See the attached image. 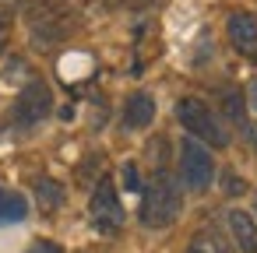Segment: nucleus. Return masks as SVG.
I'll list each match as a JSON object with an SVG mask.
<instances>
[{
  "label": "nucleus",
  "mask_w": 257,
  "mask_h": 253,
  "mask_svg": "<svg viewBox=\"0 0 257 253\" xmlns=\"http://www.w3.org/2000/svg\"><path fill=\"white\" fill-rule=\"evenodd\" d=\"M183 207V197H180V186L166 176V172H155V179L148 183L145 197H141V225L148 228H166L176 221Z\"/></svg>",
  "instance_id": "obj_1"
},
{
  "label": "nucleus",
  "mask_w": 257,
  "mask_h": 253,
  "mask_svg": "<svg viewBox=\"0 0 257 253\" xmlns=\"http://www.w3.org/2000/svg\"><path fill=\"white\" fill-rule=\"evenodd\" d=\"M176 120H180V127H187V134L194 141H204L211 148H225L229 144V130L222 127V120L194 95H183L176 102Z\"/></svg>",
  "instance_id": "obj_2"
},
{
  "label": "nucleus",
  "mask_w": 257,
  "mask_h": 253,
  "mask_svg": "<svg viewBox=\"0 0 257 253\" xmlns=\"http://www.w3.org/2000/svg\"><path fill=\"white\" fill-rule=\"evenodd\" d=\"M180 179H183V186L194 190V193H204V190L211 186V179H215L211 151H208L201 141H194V137H187V141L180 144Z\"/></svg>",
  "instance_id": "obj_3"
},
{
  "label": "nucleus",
  "mask_w": 257,
  "mask_h": 253,
  "mask_svg": "<svg viewBox=\"0 0 257 253\" xmlns=\"http://www.w3.org/2000/svg\"><path fill=\"white\" fill-rule=\"evenodd\" d=\"M50 109H53V92H50V85L46 81H29L25 88H22V95L15 99V123L18 127H36V123H43L46 116H50Z\"/></svg>",
  "instance_id": "obj_4"
},
{
  "label": "nucleus",
  "mask_w": 257,
  "mask_h": 253,
  "mask_svg": "<svg viewBox=\"0 0 257 253\" xmlns=\"http://www.w3.org/2000/svg\"><path fill=\"white\" fill-rule=\"evenodd\" d=\"M88 218L99 232H116L123 225V207H120V197H116V186L109 179H99L95 183V193L88 200Z\"/></svg>",
  "instance_id": "obj_5"
},
{
  "label": "nucleus",
  "mask_w": 257,
  "mask_h": 253,
  "mask_svg": "<svg viewBox=\"0 0 257 253\" xmlns=\"http://www.w3.org/2000/svg\"><path fill=\"white\" fill-rule=\"evenodd\" d=\"M225 32H229V43L236 53L257 57V18L250 11H232L225 22Z\"/></svg>",
  "instance_id": "obj_6"
},
{
  "label": "nucleus",
  "mask_w": 257,
  "mask_h": 253,
  "mask_svg": "<svg viewBox=\"0 0 257 253\" xmlns=\"http://www.w3.org/2000/svg\"><path fill=\"white\" fill-rule=\"evenodd\" d=\"M225 221H229V232H232L239 253H257V221L250 218V211L232 207V211L225 214Z\"/></svg>",
  "instance_id": "obj_7"
},
{
  "label": "nucleus",
  "mask_w": 257,
  "mask_h": 253,
  "mask_svg": "<svg viewBox=\"0 0 257 253\" xmlns=\"http://www.w3.org/2000/svg\"><path fill=\"white\" fill-rule=\"evenodd\" d=\"M152 120H155V99L148 92H134L127 99V106H123V127L127 130H141Z\"/></svg>",
  "instance_id": "obj_8"
},
{
  "label": "nucleus",
  "mask_w": 257,
  "mask_h": 253,
  "mask_svg": "<svg viewBox=\"0 0 257 253\" xmlns=\"http://www.w3.org/2000/svg\"><path fill=\"white\" fill-rule=\"evenodd\" d=\"M29 218V197L18 190H4L0 186V225H15Z\"/></svg>",
  "instance_id": "obj_9"
},
{
  "label": "nucleus",
  "mask_w": 257,
  "mask_h": 253,
  "mask_svg": "<svg viewBox=\"0 0 257 253\" xmlns=\"http://www.w3.org/2000/svg\"><path fill=\"white\" fill-rule=\"evenodd\" d=\"M187 253H232V249H229V242L215 228H201V232H194Z\"/></svg>",
  "instance_id": "obj_10"
},
{
  "label": "nucleus",
  "mask_w": 257,
  "mask_h": 253,
  "mask_svg": "<svg viewBox=\"0 0 257 253\" xmlns=\"http://www.w3.org/2000/svg\"><path fill=\"white\" fill-rule=\"evenodd\" d=\"M36 197H39V207H43L46 214H53V211L64 204V190H60V183H53V179H39V183H36Z\"/></svg>",
  "instance_id": "obj_11"
},
{
  "label": "nucleus",
  "mask_w": 257,
  "mask_h": 253,
  "mask_svg": "<svg viewBox=\"0 0 257 253\" xmlns=\"http://www.w3.org/2000/svg\"><path fill=\"white\" fill-rule=\"evenodd\" d=\"M222 102H225V113H229V120H232V123H236L239 130H246V113H243V95L229 88Z\"/></svg>",
  "instance_id": "obj_12"
},
{
  "label": "nucleus",
  "mask_w": 257,
  "mask_h": 253,
  "mask_svg": "<svg viewBox=\"0 0 257 253\" xmlns=\"http://www.w3.org/2000/svg\"><path fill=\"white\" fill-rule=\"evenodd\" d=\"M222 179H225V183H222V190H225L229 197H236V193H243V190H246V183H243V176H236V172H225Z\"/></svg>",
  "instance_id": "obj_13"
},
{
  "label": "nucleus",
  "mask_w": 257,
  "mask_h": 253,
  "mask_svg": "<svg viewBox=\"0 0 257 253\" xmlns=\"http://www.w3.org/2000/svg\"><path fill=\"white\" fill-rule=\"evenodd\" d=\"M15 15H18V0H0V29H8Z\"/></svg>",
  "instance_id": "obj_14"
},
{
  "label": "nucleus",
  "mask_w": 257,
  "mask_h": 253,
  "mask_svg": "<svg viewBox=\"0 0 257 253\" xmlns=\"http://www.w3.org/2000/svg\"><path fill=\"white\" fill-rule=\"evenodd\" d=\"M29 253H64V249H60V242H53V239H36V242L29 246Z\"/></svg>",
  "instance_id": "obj_15"
},
{
  "label": "nucleus",
  "mask_w": 257,
  "mask_h": 253,
  "mask_svg": "<svg viewBox=\"0 0 257 253\" xmlns=\"http://www.w3.org/2000/svg\"><path fill=\"white\" fill-rule=\"evenodd\" d=\"M123 186H127V190H138V186H141V183H138V169H134L131 162L123 165Z\"/></svg>",
  "instance_id": "obj_16"
},
{
  "label": "nucleus",
  "mask_w": 257,
  "mask_h": 253,
  "mask_svg": "<svg viewBox=\"0 0 257 253\" xmlns=\"http://www.w3.org/2000/svg\"><path fill=\"white\" fill-rule=\"evenodd\" d=\"M4 46H8V29H0V53H4Z\"/></svg>",
  "instance_id": "obj_17"
},
{
  "label": "nucleus",
  "mask_w": 257,
  "mask_h": 253,
  "mask_svg": "<svg viewBox=\"0 0 257 253\" xmlns=\"http://www.w3.org/2000/svg\"><path fill=\"white\" fill-rule=\"evenodd\" d=\"M250 102H253V106H257V81H253V85H250Z\"/></svg>",
  "instance_id": "obj_18"
},
{
  "label": "nucleus",
  "mask_w": 257,
  "mask_h": 253,
  "mask_svg": "<svg viewBox=\"0 0 257 253\" xmlns=\"http://www.w3.org/2000/svg\"><path fill=\"white\" fill-rule=\"evenodd\" d=\"M253 207H257V200H253Z\"/></svg>",
  "instance_id": "obj_19"
}]
</instances>
